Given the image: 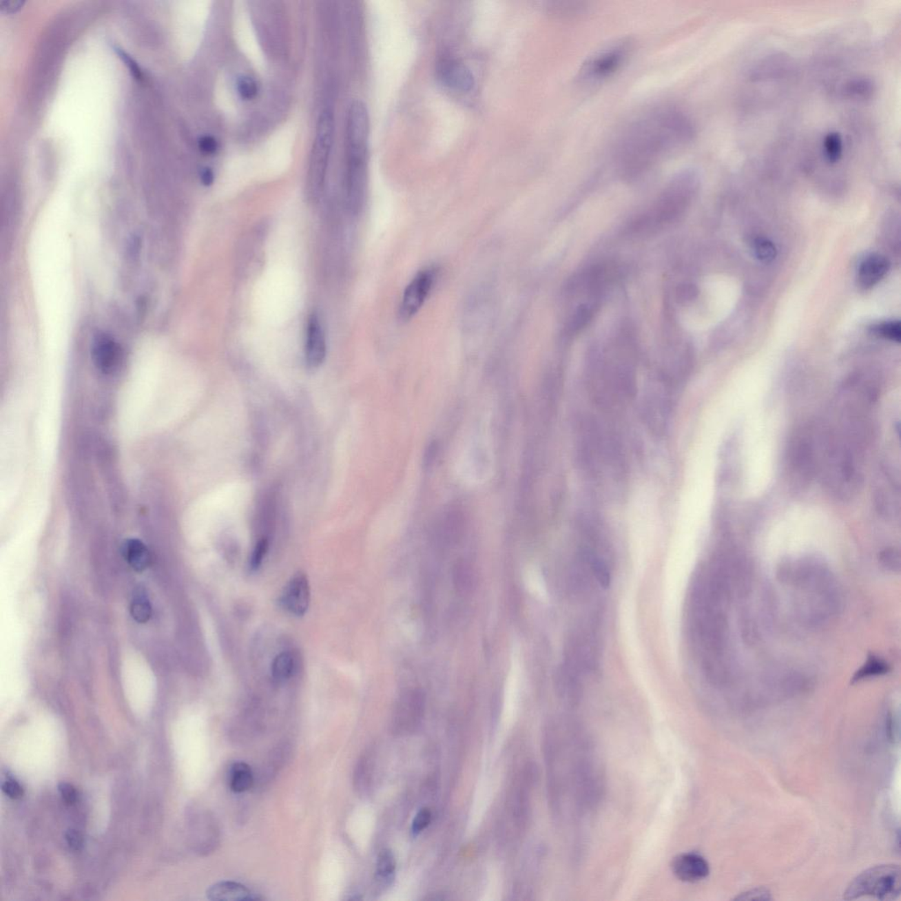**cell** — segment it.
Here are the masks:
<instances>
[{
  "label": "cell",
  "mask_w": 901,
  "mask_h": 901,
  "mask_svg": "<svg viewBox=\"0 0 901 901\" xmlns=\"http://www.w3.org/2000/svg\"><path fill=\"white\" fill-rule=\"evenodd\" d=\"M493 469V453L490 443L484 436L468 441L459 455L457 472L469 485L484 484L490 477Z\"/></svg>",
  "instance_id": "6"
},
{
  "label": "cell",
  "mask_w": 901,
  "mask_h": 901,
  "mask_svg": "<svg viewBox=\"0 0 901 901\" xmlns=\"http://www.w3.org/2000/svg\"><path fill=\"white\" fill-rule=\"evenodd\" d=\"M306 360L310 367L317 368L322 366L327 355L325 333L323 331L319 317L313 315L307 322L306 347Z\"/></svg>",
  "instance_id": "14"
},
{
  "label": "cell",
  "mask_w": 901,
  "mask_h": 901,
  "mask_svg": "<svg viewBox=\"0 0 901 901\" xmlns=\"http://www.w3.org/2000/svg\"><path fill=\"white\" fill-rule=\"evenodd\" d=\"M676 878L687 883L702 881L710 874V865L705 858L696 853H685L676 856L672 864Z\"/></svg>",
  "instance_id": "13"
},
{
  "label": "cell",
  "mask_w": 901,
  "mask_h": 901,
  "mask_svg": "<svg viewBox=\"0 0 901 901\" xmlns=\"http://www.w3.org/2000/svg\"><path fill=\"white\" fill-rule=\"evenodd\" d=\"M696 134L690 116L677 106L652 107L637 116L619 135L613 160L619 174L634 178L687 147Z\"/></svg>",
  "instance_id": "1"
},
{
  "label": "cell",
  "mask_w": 901,
  "mask_h": 901,
  "mask_svg": "<svg viewBox=\"0 0 901 901\" xmlns=\"http://www.w3.org/2000/svg\"><path fill=\"white\" fill-rule=\"evenodd\" d=\"M228 782L231 791L243 793L253 786V775L251 767L245 763H236L231 766Z\"/></svg>",
  "instance_id": "19"
},
{
  "label": "cell",
  "mask_w": 901,
  "mask_h": 901,
  "mask_svg": "<svg viewBox=\"0 0 901 901\" xmlns=\"http://www.w3.org/2000/svg\"><path fill=\"white\" fill-rule=\"evenodd\" d=\"M425 696L420 690L404 692L400 696L393 713V727L404 734L414 731L424 716Z\"/></svg>",
  "instance_id": "9"
},
{
  "label": "cell",
  "mask_w": 901,
  "mask_h": 901,
  "mask_svg": "<svg viewBox=\"0 0 901 901\" xmlns=\"http://www.w3.org/2000/svg\"><path fill=\"white\" fill-rule=\"evenodd\" d=\"M2 791L6 796L12 799H19L23 796V789H22V787L19 785L17 782L14 781V780H10V781H6L3 783Z\"/></svg>",
  "instance_id": "35"
},
{
  "label": "cell",
  "mask_w": 901,
  "mask_h": 901,
  "mask_svg": "<svg viewBox=\"0 0 901 901\" xmlns=\"http://www.w3.org/2000/svg\"><path fill=\"white\" fill-rule=\"evenodd\" d=\"M786 474L791 486L800 490L817 475L814 427L796 431L786 453Z\"/></svg>",
  "instance_id": "4"
},
{
  "label": "cell",
  "mask_w": 901,
  "mask_h": 901,
  "mask_svg": "<svg viewBox=\"0 0 901 901\" xmlns=\"http://www.w3.org/2000/svg\"><path fill=\"white\" fill-rule=\"evenodd\" d=\"M268 547V541L266 539H262L261 541H258V543L253 548L251 559H250V569L252 570L259 569L260 566H262L263 559H265L266 553H267Z\"/></svg>",
  "instance_id": "31"
},
{
  "label": "cell",
  "mask_w": 901,
  "mask_h": 901,
  "mask_svg": "<svg viewBox=\"0 0 901 901\" xmlns=\"http://www.w3.org/2000/svg\"><path fill=\"white\" fill-rule=\"evenodd\" d=\"M116 52L118 54L120 58L123 60V62L125 63V65L128 66L132 75L134 76L136 79H141L143 77V74L138 63H136L134 60L128 55V54H126L123 50L119 49V48H116Z\"/></svg>",
  "instance_id": "36"
},
{
  "label": "cell",
  "mask_w": 901,
  "mask_h": 901,
  "mask_svg": "<svg viewBox=\"0 0 901 901\" xmlns=\"http://www.w3.org/2000/svg\"><path fill=\"white\" fill-rule=\"evenodd\" d=\"M876 334L888 340L900 342L901 340V324L900 322L882 323L875 327Z\"/></svg>",
  "instance_id": "28"
},
{
  "label": "cell",
  "mask_w": 901,
  "mask_h": 901,
  "mask_svg": "<svg viewBox=\"0 0 901 901\" xmlns=\"http://www.w3.org/2000/svg\"><path fill=\"white\" fill-rule=\"evenodd\" d=\"M123 555L127 563L136 571L145 570L150 564L148 548L138 539H130L123 543Z\"/></svg>",
  "instance_id": "18"
},
{
  "label": "cell",
  "mask_w": 901,
  "mask_h": 901,
  "mask_svg": "<svg viewBox=\"0 0 901 901\" xmlns=\"http://www.w3.org/2000/svg\"><path fill=\"white\" fill-rule=\"evenodd\" d=\"M310 603V586L307 577L298 574L284 589L280 598L282 607L291 614L302 617Z\"/></svg>",
  "instance_id": "12"
},
{
  "label": "cell",
  "mask_w": 901,
  "mask_h": 901,
  "mask_svg": "<svg viewBox=\"0 0 901 901\" xmlns=\"http://www.w3.org/2000/svg\"><path fill=\"white\" fill-rule=\"evenodd\" d=\"M436 271L427 268L417 273L406 287L399 306L400 318L408 320L420 312L435 284Z\"/></svg>",
  "instance_id": "8"
},
{
  "label": "cell",
  "mask_w": 901,
  "mask_h": 901,
  "mask_svg": "<svg viewBox=\"0 0 901 901\" xmlns=\"http://www.w3.org/2000/svg\"><path fill=\"white\" fill-rule=\"evenodd\" d=\"M872 85L870 82L865 79H858V81H851L847 87L848 94L855 95L858 97L867 96L868 94L871 93Z\"/></svg>",
  "instance_id": "32"
},
{
  "label": "cell",
  "mask_w": 901,
  "mask_h": 901,
  "mask_svg": "<svg viewBox=\"0 0 901 901\" xmlns=\"http://www.w3.org/2000/svg\"><path fill=\"white\" fill-rule=\"evenodd\" d=\"M335 119L331 110H323L316 126L311 152L307 184L311 194L318 196L324 188L327 172L334 144Z\"/></svg>",
  "instance_id": "5"
},
{
  "label": "cell",
  "mask_w": 901,
  "mask_h": 901,
  "mask_svg": "<svg viewBox=\"0 0 901 901\" xmlns=\"http://www.w3.org/2000/svg\"><path fill=\"white\" fill-rule=\"evenodd\" d=\"M23 5L24 1H21V0H10V1L5 0L0 4V11L3 14H14V12L20 10Z\"/></svg>",
  "instance_id": "39"
},
{
  "label": "cell",
  "mask_w": 901,
  "mask_h": 901,
  "mask_svg": "<svg viewBox=\"0 0 901 901\" xmlns=\"http://www.w3.org/2000/svg\"><path fill=\"white\" fill-rule=\"evenodd\" d=\"M437 75L442 84L450 90L468 92L475 85V78L471 70L464 63L450 56L439 60Z\"/></svg>",
  "instance_id": "11"
},
{
  "label": "cell",
  "mask_w": 901,
  "mask_h": 901,
  "mask_svg": "<svg viewBox=\"0 0 901 901\" xmlns=\"http://www.w3.org/2000/svg\"><path fill=\"white\" fill-rule=\"evenodd\" d=\"M631 50L632 44L623 40L599 50L583 63L580 79L592 83L611 77L629 59Z\"/></svg>",
  "instance_id": "7"
},
{
  "label": "cell",
  "mask_w": 901,
  "mask_h": 901,
  "mask_svg": "<svg viewBox=\"0 0 901 901\" xmlns=\"http://www.w3.org/2000/svg\"><path fill=\"white\" fill-rule=\"evenodd\" d=\"M881 561H883L884 567L888 568V569L895 570V568H898V569L900 568V556L894 550L884 552Z\"/></svg>",
  "instance_id": "38"
},
{
  "label": "cell",
  "mask_w": 901,
  "mask_h": 901,
  "mask_svg": "<svg viewBox=\"0 0 901 901\" xmlns=\"http://www.w3.org/2000/svg\"><path fill=\"white\" fill-rule=\"evenodd\" d=\"M207 898L218 901H250L261 900L256 893L243 884L233 881L214 884L207 890Z\"/></svg>",
  "instance_id": "16"
},
{
  "label": "cell",
  "mask_w": 901,
  "mask_h": 901,
  "mask_svg": "<svg viewBox=\"0 0 901 901\" xmlns=\"http://www.w3.org/2000/svg\"><path fill=\"white\" fill-rule=\"evenodd\" d=\"M823 145L825 155L830 163H836L840 160L843 154V142L839 133L831 132L827 134Z\"/></svg>",
  "instance_id": "24"
},
{
  "label": "cell",
  "mask_w": 901,
  "mask_h": 901,
  "mask_svg": "<svg viewBox=\"0 0 901 901\" xmlns=\"http://www.w3.org/2000/svg\"><path fill=\"white\" fill-rule=\"evenodd\" d=\"M887 672V665L883 661H880L878 658L872 656L869 659L866 665L858 672L856 676V680H861L870 676L880 675Z\"/></svg>",
  "instance_id": "29"
},
{
  "label": "cell",
  "mask_w": 901,
  "mask_h": 901,
  "mask_svg": "<svg viewBox=\"0 0 901 901\" xmlns=\"http://www.w3.org/2000/svg\"><path fill=\"white\" fill-rule=\"evenodd\" d=\"M555 14L564 19L573 18L583 14L586 10V6L583 2H557L551 8Z\"/></svg>",
  "instance_id": "27"
},
{
  "label": "cell",
  "mask_w": 901,
  "mask_h": 901,
  "mask_svg": "<svg viewBox=\"0 0 901 901\" xmlns=\"http://www.w3.org/2000/svg\"><path fill=\"white\" fill-rule=\"evenodd\" d=\"M396 860L395 855L388 849L382 850L377 856L376 880L382 886H389L395 878Z\"/></svg>",
  "instance_id": "20"
},
{
  "label": "cell",
  "mask_w": 901,
  "mask_h": 901,
  "mask_svg": "<svg viewBox=\"0 0 901 901\" xmlns=\"http://www.w3.org/2000/svg\"><path fill=\"white\" fill-rule=\"evenodd\" d=\"M65 837H66V840H68V842L69 844L70 848H72V849L74 850H79L82 848V844H83V840H82V837L81 834H79L78 832H76L75 830H69L68 833H66Z\"/></svg>",
  "instance_id": "40"
},
{
  "label": "cell",
  "mask_w": 901,
  "mask_h": 901,
  "mask_svg": "<svg viewBox=\"0 0 901 901\" xmlns=\"http://www.w3.org/2000/svg\"><path fill=\"white\" fill-rule=\"evenodd\" d=\"M754 255L761 262H772L776 256V247L770 240L764 238H758L752 244Z\"/></svg>",
  "instance_id": "25"
},
{
  "label": "cell",
  "mask_w": 901,
  "mask_h": 901,
  "mask_svg": "<svg viewBox=\"0 0 901 901\" xmlns=\"http://www.w3.org/2000/svg\"><path fill=\"white\" fill-rule=\"evenodd\" d=\"M214 172L211 168L205 167L201 170L200 174V180L205 186H211L214 182Z\"/></svg>",
  "instance_id": "41"
},
{
  "label": "cell",
  "mask_w": 901,
  "mask_h": 901,
  "mask_svg": "<svg viewBox=\"0 0 901 901\" xmlns=\"http://www.w3.org/2000/svg\"><path fill=\"white\" fill-rule=\"evenodd\" d=\"M890 269V262L886 257L871 255L864 259L859 266L858 281L860 287L870 289L880 283Z\"/></svg>",
  "instance_id": "15"
},
{
  "label": "cell",
  "mask_w": 901,
  "mask_h": 901,
  "mask_svg": "<svg viewBox=\"0 0 901 901\" xmlns=\"http://www.w3.org/2000/svg\"><path fill=\"white\" fill-rule=\"evenodd\" d=\"M370 121L366 104L354 101L345 126V193L349 207H363L367 185V154Z\"/></svg>",
  "instance_id": "2"
},
{
  "label": "cell",
  "mask_w": 901,
  "mask_h": 901,
  "mask_svg": "<svg viewBox=\"0 0 901 901\" xmlns=\"http://www.w3.org/2000/svg\"><path fill=\"white\" fill-rule=\"evenodd\" d=\"M900 866L881 864L873 866L856 876L844 893V900H894L900 897Z\"/></svg>",
  "instance_id": "3"
},
{
  "label": "cell",
  "mask_w": 901,
  "mask_h": 901,
  "mask_svg": "<svg viewBox=\"0 0 901 901\" xmlns=\"http://www.w3.org/2000/svg\"><path fill=\"white\" fill-rule=\"evenodd\" d=\"M123 350L115 339L105 333H99L92 346V358L95 367L104 375L116 373L123 361Z\"/></svg>",
  "instance_id": "10"
},
{
  "label": "cell",
  "mask_w": 901,
  "mask_h": 901,
  "mask_svg": "<svg viewBox=\"0 0 901 901\" xmlns=\"http://www.w3.org/2000/svg\"><path fill=\"white\" fill-rule=\"evenodd\" d=\"M453 579L456 589L459 592L470 591L473 586V572L470 566L464 561L455 564L453 571Z\"/></svg>",
  "instance_id": "23"
},
{
  "label": "cell",
  "mask_w": 901,
  "mask_h": 901,
  "mask_svg": "<svg viewBox=\"0 0 901 901\" xmlns=\"http://www.w3.org/2000/svg\"><path fill=\"white\" fill-rule=\"evenodd\" d=\"M738 900H771L770 891L765 888H755L750 891L741 893V896L736 898Z\"/></svg>",
  "instance_id": "34"
},
{
  "label": "cell",
  "mask_w": 901,
  "mask_h": 901,
  "mask_svg": "<svg viewBox=\"0 0 901 901\" xmlns=\"http://www.w3.org/2000/svg\"><path fill=\"white\" fill-rule=\"evenodd\" d=\"M579 674L572 670L566 664L557 672V687L558 693L566 702L574 704L579 700L581 687L579 680Z\"/></svg>",
  "instance_id": "17"
},
{
  "label": "cell",
  "mask_w": 901,
  "mask_h": 901,
  "mask_svg": "<svg viewBox=\"0 0 901 901\" xmlns=\"http://www.w3.org/2000/svg\"><path fill=\"white\" fill-rule=\"evenodd\" d=\"M295 670H296V659L293 653L288 652H282L276 656L271 665L272 678L277 682L288 681L293 677Z\"/></svg>",
  "instance_id": "21"
},
{
  "label": "cell",
  "mask_w": 901,
  "mask_h": 901,
  "mask_svg": "<svg viewBox=\"0 0 901 901\" xmlns=\"http://www.w3.org/2000/svg\"><path fill=\"white\" fill-rule=\"evenodd\" d=\"M433 820V814L429 808H422L415 815L413 821H412L411 833L413 836H417L426 829Z\"/></svg>",
  "instance_id": "30"
},
{
  "label": "cell",
  "mask_w": 901,
  "mask_h": 901,
  "mask_svg": "<svg viewBox=\"0 0 901 901\" xmlns=\"http://www.w3.org/2000/svg\"><path fill=\"white\" fill-rule=\"evenodd\" d=\"M236 90L241 100L249 101L255 100L259 93V85L256 79L249 76H242L238 79Z\"/></svg>",
  "instance_id": "26"
},
{
  "label": "cell",
  "mask_w": 901,
  "mask_h": 901,
  "mask_svg": "<svg viewBox=\"0 0 901 901\" xmlns=\"http://www.w3.org/2000/svg\"><path fill=\"white\" fill-rule=\"evenodd\" d=\"M199 150L206 155H214L218 150V143L214 136H202L198 141Z\"/></svg>",
  "instance_id": "33"
},
{
  "label": "cell",
  "mask_w": 901,
  "mask_h": 901,
  "mask_svg": "<svg viewBox=\"0 0 901 901\" xmlns=\"http://www.w3.org/2000/svg\"><path fill=\"white\" fill-rule=\"evenodd\" d=\"M131 613L133 619L138 623H147L152 617V605L147 593L143 590H138L133 595Z\"/></svg>",
  "instance_id": "22"
},
{
  "label": "cell",
  "mask_w": 901,
  "mask_h": 901,
  "mask_svg": "<svg viewBox=\"0 0 901 901\" xmlns=\"http://www.w3.org/2000/svg\"><path fill=\"white\" fill-rule=\"evenodd\" d=\"M60 794H61L63 800L66 804H74L77 799V792H76L74 786L69 783H62L59 786Z\"/></svg>",
  "instance_id": "37"
}]
</instances>
